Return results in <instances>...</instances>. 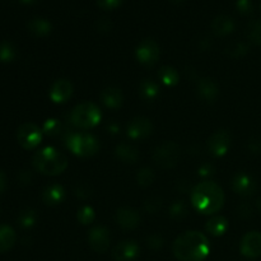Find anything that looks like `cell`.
<instances>
[{"label":"cell","mask_w":261,"mask_h":261,"mask_svg":"<svg viewBox=\"0 0 261 261\" xmlns=\"http://www.w3.org/2000/svg\"><path fill=\"white\" fill-rule=\"evenodd\" d=\"M172 251L180 261H203L211 252V244L201 232L189 231L175 240Z\"/></svg>","instance_id":"1"},{"label":"cell","mask_w":261,"mask_h":261,"mask_svg":"<svg viewBox=\"0 0 261 261\" xmlns=\"http://www.w3.org/2000/svg\"><path fill=\"white\" fill-rule=\"evenodd\" d=\"M71 93H73V84L66 79H59L51 87L50 98L55 103H63L70 98Z\"/></svg>","instance_id":"14"},{"label":"cell","mask_w":261,"mask_h":261,"mask_svg":"<svg viewBox=\"0 0 261 261\" xmlns=\"http://www.w3.org/2000/svg\"><path fill=\"white\" fill-rule=\"evenodd\" d=\"M18 222H19L20 227H23V228H30L36 223V213L31 209H27V211L22 212L19 214Z\"/></svg>","instance_id":"30"},{"label":"cell","mask_w":261,"mask_h":261,"mask_svg":"<svg viewBox=\"0 0 261 261\" xmlns=\"http://www.w3.org/2000/svg\"><path fill=\"white\" fill-rule=\"evenodd\" d=\"M227 228H228V221H227L224 217L217 216L213 217L212 219H209L208 223H206L205 229L206 232H209L213 236L218 237L222 236V234L226 233Z\"/></svg>","instance_id":"23"},{"label":"cell","mask_w":261,"mask_h":261,"mask_svg":"<svg viewBox=\"0 0 261 261\" xmlns=\"http://www.w3.org/2000/svg\"><path fill=\"white\" fill-rule=\"evenodd\" d=\"M7 188V176L3 171H0V194L5 190Z\"/></svg>","instance_id":"41"},{"label":"cell","mask_w":261,"mask_h":261,"mask_svg":"<svg viewBox=\"0 0 261 261\" xmlns=\"http://www.w3.org/2000/svg\"><path fill=\"white\" fill-rule=\"evenodd\" d=\"M181 157V148L175 142H166L157 148L153 153V161L161 168L175 167Z\"/></svg>","instance_id":"6"},{"label":"cell","mask_w":261,"mask_h":261,"mask_svg":"<svg viewBox=\"0 0 261 261\" xmlns=\"http://www.w3.org/2000/svg\"><path fill=\"white\" fill-rule=\"evenodd\" d=\"M247 36L255 45L261 46V20L250 23L247 27Z\"/></svg>","instance_id":"28"},{"label":"cell","mask_w":261,"mask_h":261,"mask_svg":"<svg viewBox=\"0 0 261 261\" xmlns=\"http://www.w3.org/2000/svg\"><path fill=\"white\" fill-rule=\"evenodd\" d=\"M227 50H231V51H227V53H228L231 56H233V58H241V56H244L245 54L249 51V46H247L246 43L239 42V43H234V45L232 46V48H227Z\"/></svg>","instance_id":"35"},{"label":"cell","mask_w":261,"mask_h":261,"mask_svg":"<svg viewBox=\"0 0 261 261\" xmlns=\"http://www.w3.org/2000/svg\"><path fill=\"white\" fill-rule=\"evenodd\" d=\"M232 189L239 195H251L256 189V184L246 173H239L234 176L233 181H232Z\"/></svg>","instance_id":"16"},{"label":"cell","mask_w":261,"mask_h":261,"mask_svg":"<svg viewBox=\"0 0 261 261\" xmlns=\"http://www.w3.org/2000/svg\"><path fill=\"white\" fill-rule=\"evenodd\" d=\"M158 76L161 81L166 84V86H176L178 83V73L176 69L171 68V66H163L160 71H158Z\"/></svg>","instance_id":"26"},{"label":"cell","mask_w":261,"mask_h":261,"mask_svg":"<svg viewBox=\"0 0 261 261\" xmlns=\"http://www.w3.org/2000/svg\"><path fill=\"white\" fill-rule=\"evenodd\" d=\"M137 59L144 66H153L160 59V46L153 40H144L137 48Z\"/></svg>","instance_id":"8"},{"label":"cell","mask_w":261,"mask_h":261,"mask_svg":"<svg viewBox=\"0 0 261 261\" xmlns=\"http://www.w3.org/2000/svg\"><path fill=\"white\" fill-rule=\"evenodd\" d=\"M158 92H160V88H158L157 83H155L154 81L144 79V81L140 83L139 93H140V97H142L144 101L147 102L154 101L155 97L158 96Z\"/></svg>","instance_id":"24"},{"label":"cell","mask_w":261,"mask_h":261,"mask_svg":"<svg viewBox=\"0 0 261 261\" xmlns=\"http://www.w3.org/2000/svg\"><path fill=\"white\" fill-rule=\"evenodd\" d=\"M194 208L204 214H213L221 211L224 204V193L221 186L212 181L198 184L191 193Z\"/></svg>","instance_id":"2"},{"label":"cell","mask_w":261,"mask_h":261,"mask_svg":"<svg viewBox=\"0 0 261 261\" xmlns=\"http://www.w3.org/2000/svg\"><path fill=\"white\" fill-rule=\"evenodd\" d=\"M32 165L38 172L47 176H58L68 167V158L53 147H46L36 152Z\"/></svg>","instance_id":"3"},{"label":"cell","mask_w":261,"mask_h":261,"mask_svg":"<svg viewBox=\"0 0 261 261\" xmlns=\"http://www.w3.org/2000/svg\"><path fill=\"white\" fill-rule=\"evenodd\" d=\"M172 2H180V0H172Z\"/></svg>","instance_id":"43"},{"label":"cell","mask_w":261,"mask_h":261,"mask_svg":"<svg viewBox=\"0 0 261 261\" xmlns=\"http://www.w3.org/2000/svg\"><path fill=\"white\" fill-rule=\"evenodd\" d=\"M115 154L120 161L125 163H135L138 161V150L126 143H121L115 149Z\"/></svg>","instance_id":"22"},{"label":"cell","mask_w":261,"mask_h":261,"mask_svg":"<svg viewBox=\"0 0 261 261\" xmlns=\"http://www.w3.org/2000/svg\"><path fill=\"white\" fill-rule=\"evenodd\" d=\"M101 120V112L98 107L91 102H83L73 109L70 114V121L79 129H89L96 126Z\"/></svg>","instance_id":"4"},{"label":"cell","mask_w":261,"mask_h":261,"mask_svg":"<svg viewBox=\"0 0 261 261\" xmlns=\"http://www.w3.org/2000/svg\"><path fill=\"white\" fill-rule=\"evenodd\" d=\"M15 244V232L7 224H0V254L9 251Z\"/></svg>","instance_id":"20"},{"label":"cell","mask_w":261,"mask_h":261,"mask_svg":"<svg viewBox=\"0 0 261 261\" xmlns=\"http://www.w3.org/2000/svg\"><path fill=\"white\" fill-rule=\"evenodd\" d=\"M65 199V190L61 185L53 184L48 185L45 190L42 191V200L47 205H58L61 204Z\"/></svg>","instance_id":"18"},{"label":"cell","mask_w":261,"mask_h":261,"mask_svg":"<svg viewBox=\"0 0 261 261\" xmlns=\"http://www.w3.org/2000/svg\"><path fill=\"white\" fill-rule=\"evenodd\" d=\"M17 56L15 47L10 42L3 41L0 42V63H10Z\"/></svg>","instance_id":"27"},{"label":"cell","mask_w":261,"mask_h":261,"mask_svg":"<svg viewBox=\"0 0 261 261\" xmlns=\"http://www.w3.org/2000/svg\"><path fill=\"white\" fill-rule=\"evenodd\" d=\"M148 245H149L150 249L158 250L160 247H162L163 239L161 236H158V234H153V236H150L149 239H148Z\"/></svg>","instance_id":"37"},{"label":"cell","mask_w":261,"mask_h":261,"mask_svg":"<svg viewBox=\"0 0 261 261\" xmlns=\"http://www.w3.org/2000/svg\"><path fill=\"white\" fill-rule=\"evenodd\" d=\"M213 32L217 36H226L231 33L234 28V22L228 15H219L212 23Z\"/></svg>","instance_id":"21"},{"label":"cell","mask_w":261,"mask_h":261,"mask_svg":"<svg viewBox=\"0 0 261 261\" xmlns=\"http://www.w3.org/2000/svg\"><path fill=\"white\" fill-rule=\"evenodd\" d=\"M241 254L249 259H256L261 256V233L260 232H249L241 241Z\"/></svg>","instance_id":"11"},{"label":"cell","mask_w":261,"mask_h":261,"mask_svg":"<svg viewBox=\"0 0 261 261\" xmlns=\"http://www.w3.org/2000/svg\"><path fill=\"white\" fill-rule=\"evenodd\" d=\"M162 206V199L157 195L149 196L144 200V209L148 212V213H157L158 211Z\"/></svg>","instance_id":"31"},{"label":"cell","mask_w":261,"mask_h":261,"mask_svg":"<svg viewBox=\"0 0 261 261\" xmlns=\"http://www.w3.org/2000/svg\"><path fill=\"white\" fill-rule=\"evenodd\" d=\"M42 139V133L32 122L20 125L17 132V140L24 149H33L37 147Z\"/></svg>","instance_id":"7"},{"label":"cell","mask_w":261,"mask_h":261,"mask_svg":"<svg viewBox=\"0 0 261 261\" xmlns=\"http://www.w3.org/2000/svg\"><path fill=\"white\" fill-rule=\"evenodd\" d=\"M61 130V125L58 120L50 119L43 124V132L47 135H56Z\"/></svg>","instance_id":"34"},{"label":"cell","mask_w":261,"mask_h":261,"mask_svg":"<svg viewBox=\"0 0 261 261\" xmlns=\"http://www.w3.org/2000/svg\"><path fill=\"white\" fill-rule=\"evenodd\" d=\"M88 242L93 251L105 254L110 247L109 229L103 226L93 227L88 233Z\"/></svg>","instance_id":"10"},{"label":"cell","mask_w":261,"mask_h":261,"mask_svg":"<svg viewBox=\"0 0 261 261\" xmlns=\"http://www.w3.org/2000/svg\"><path fill=\"white\" fill-rule=\"evenodd\" d=\"M232 144L231 134L226 130H218L211 135L208 140L209 152L216 157H222L229 150Z\"/></svg>","instance_id":"9"},{"label":"cell","mask_w":261,"mask_h":261,"mask_svg":"<svg viewBox=\"0 0 261 261\" xmlns=\"http://www.w3.org/2000/svg\"><path fill=\"white\" fill-rule=\"evenodd\" d=\"M116 222L121 228L134 229L140 222V216L132 208H121L116 212Z\"/></svg>","instance_id":"15"},{"label":"cell","mask_w":261,"mask_h":261,"mask_svg":"<svg viewBox=\"0 0 261 261\" xmlns=\"http://www.w3.org/2000/svg\"><path fill=\"white\" fill-rule=\"evenodd\" d=\"M23 3H31V2H33V0H22Z\"/></svg>","instance_id":"42"},{"label":"cell","mask_w":261,"mask_h":261,"mask_svg":"<svg viewBox=\"0 0 261 261\" xmlns=\"http://www.w3.org/2000/svg\"><path fill=\"white\" fill-rule=\"evenodd\" d=\"M66 145L69 149L78 157H92L96 154L99 149V143L93 135L87 133H79V134H70Z\"/></svg>","instance_id":"5"},{"label":"cell","mask_w":261,"mask_h":261,"mask_svg":"<svg viewBox=\"0 0 261 261\" xmlns=\"http://www.w3.org/2000/svg\"><path fill=\"white\" fill-rule=\"evenodd\" d=\"M237 9L244 14H250L254 9L251 0H237Z\"/></svg>","instance_id":"36"},{"label":"cell","mask_w":261,"mask_h":261,"mask_svg":"<svg viewBox=\"0 0 261 261\" xmlns=\"http://www.w3.org/2000/svg\"><path fill=\"white\" fill-rule=\"evenodd\" d=\"M78 221L82 224H89L94 221V211L91 206H83L78 212Z\"/></svg>","instance_id":"33"},{"label":"cell","mask_w":261,"mask_h":261,"mask_svg":"<svg viewBox=\"0 0 261 261\" xmlns=\"http://www.w3.org/2000/svg\"><path fill=\"white\" fill-rule=\"evenodd\" d=\"M153 132V125L145 117H134L127 126V135L132 139H144L149 137Z\"/></svg>","instance_id":"13"},{"label":"cell","mask_w":261,"mask_h":261,"mask_svg":"<svg viewBox=\"0 0 261 261\" xmlns=\"http://www.w3.org/2000/svg\"><path fill=\"white\" fill-rule=\"evenodd\" d=\"M139 255V245L135 241L119 242L112 250L115 261H133Z\"/></svg>","instance_id":"12"},{"label":"cell","mask_w":261,"mask_h":261,"mask_svg":"<svg viewBox=\"0 0 261 261\" xmlns=\"http://www.w3.org/2000/svg\"><path fill=\"white\" fill-rule=\"evenodd\" d=\"M137 180L138 182H139V185L147 188V186H149L150 184H153V181H154V173H153V171L149 170V168H143V170H140L139 172H138Z\"/></svg>","instance_id":"32"},{"label":"cell","mask_w":261,"mask_h":261,"mask_svg":"<svg viewBox=\"0 0 261 261\" xmlns=\"http://www.w3.org/2000/svg\"><path fill=\"white\" fill-rule=\"evenodd\" d=\"M199 172H200L201 176H209L214 173V167L212 165H203Z\"/></svg>","instance_id":"40"},{"label":"cell","mask_w":261,"mask_h":261,"mask_svg":"<svg viewBox=\"0 0 261 261\" xmlns=\"http://www.w3.org/2000/svg\"><path fill=\"white\" fill-rule=\"evenodd\" d=\"M218 86L211 78H203L198 83V94L205 102H214L218 96Z\"/></svg>","instance_id":"17"},{"label":"cell","mask_w":261,"mask_h":261,"mask_svg":"<svg viewBox=\"0 0 261 261\" xmlns=\"http://www.w3.org/2000/svg\"><path fill=\"white\" fill-rule=\"evenodd\" d=\"M74 193H75L76 196L79 198H88L91 195V188L88 185H78L75 189H74Z\"/></svg>","instance_id":"38"},{"label":"cell","mask_w":261,"mask_h":261,"mask_svg":"<svg viewBox=\"0 0 261 261\" xmlns=\"http://www.w3.org/2000/svg\"><path fill=\"white\" fill-rule=\"evenodd\" d=\"M101 99L103 102V105L109 109H119L122 105V97L121 91L119 88H115V87H109V88H105L101 93Z\"/></svg>","instance_id":"19"},{"label":"cell","mask_w":261,"mask_h":261,"mask_svg":"<svg viewBox=\"0 0 261 261\" xmlns=\"http://www.w3.org/2000/svg\"><path fill=\"white\" fill-rule=\"evenodd\" d=\"M170 216L173 219H182L188 216V206L184 201H176L171 205Z\"/></svg>","instance_id":"29"},{"label":"cell","mask_w":261,"mask_h":261,"mask_svg":"<svg viewBox=\"0 0 261 261\" xmlns=\"http://www.w3.org/2000/svg\"><path fill=\"white\" fill-rule=\"evenodd\" d=\"M97 2L105 9H112V8H116L122 0H97Z\"/></svg>","instance_id":"39"},{"label":"cell","mask_w":261,"mask_h":261,"mask_svg":"<svg viewBox=\"0 0 261 261\" xmlns=\"http://www.w3.org/2000/svg\"><path fill=\"white\" fill-rule=\"evenodd\" d=\"M28 28H30L31 32L36 36H46L50 33L51 31V24L50 22H47L43 18H36V19H32L28 24Z\"/></svg>","instance_id":"25"}]
</instances>
